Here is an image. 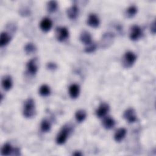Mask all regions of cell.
I'll use <instances>...</instances> for the list:
<instances>
[{
    "label": "cell",
    "instance_id": "6da1fadb",
    "mask_svg": "<svg viewBox=\"0 0 156 156\" xmlns=\"http://www.w3.org/2000/svg\"><path fill=\"white\" fill-rule=\"evenodd\" d=\"M35 102L32 98H29L24 102L23 110V115L26 118H30L35 115Z\"/></svg>",
    "mask_w": 156,
    "mask_h": 156
},
{
    "label": "cell",
    "instance_id": "7a4b0ae2",
    "mask_svg": "<svg viewBox=\"0 0 156 156\" xmlns=\"http://www.w3.org/2000/svg\"><path fill=\"white\" fill-rule=\"evenodd\" d=\"M70 128L68 126H64L59 132L58 134L56 137V143L58 144H64L70 133Z\"/></svg>",
    "mask_w": 156,
    "mask_h": 156
},
{
    "label": "cell",
    "instance_id": "3957f363",
    "mask_svg": "<svg viewBox=\"0 0 156 156\" xmlns=\"http://www.w3.org/2000/svg\"><path fill=\"white\" fill-rule=\"evenodd\" d=\"M136 60V55L132 51H127L123 57V65L125 68L131 67Z\"/></svg>",
    "mask_w": 156,
    "mask_h": 156
},
{
    "label": "cell",
    "instance_id": "277c9868",
    "mask_svg": "<svg viewBox=\"0 0 156 156\" xmlns=\"http://www.w3.org/2000/svg\"><path fill=\"white\" fill-rule=\"evenodd\" d=\"M69 37V31L65 27H59L56 29L55 37L60 42L66 40Z\"/></svg>",
    "mask_w": 156,
    "mask_h": 156
},
{
    "label": "cell",
    "instance_id": "5b68a950",
    "mask_svg": "<svg viewBox=\"0 0 156 156\" xmlns=\"http://www.w3.org/2000/svg\"><path fill=\"white\" fill-rule=\"evenodd\" d=\"M114 39V35L111 32L105 33L101 41V46L103 48H107L110 46Z\"/></svg>",
    "mask_w": 156,
    "mask_h": 156
},
{
    "label": "cell",
    "instance_id": "8992f818",
    "mask_svg": "<svg viewBox=\"0 0 156 156\" xmlns=\"http://www.w3.org/2000/svg\"><path fill=\"white\" fill-rule=\"evenodd\" d=\"M142 35V30L141 28L136 25L133 26L130 29L129 37L131 40L136 41L138 40Z\"/></svg>",
    "mask_w": 156,
    "mask_h": 156
},
{
    "label": "cell",
    "instance_id": "52a82bcc",
    "mask_svg": "<svg viewBox=\"0 0 156 156\" xmlns=\"http://www.w3.org/2000/svg\"><path fill=\"white\" fill-rule=\"evenodd\" d=\"M124 118L130 123H133L136 121V116L135 112L133 108L127 109L123 114Z\"/></svg>",
    "mask_w": 156,
    "mask_h": 156
},
{
    "label": "cell",
    "instance_id": "ba28073f",
    "mask_svg": "<svg viewBox=\"0 0 156 156\" xmlns=\"http://www.w3.org/2000/svg\"><path fill=\"white\" fill-rule=\"evenodd\" d=\"M37 58H34L30 60L27 63V69L28 73L31 75H35L38 71V66L37 65Z\"/></svg>",
    "mask_w": 156,
    "mask_h": 156
},
{
    "label": "cell",
    "instance_id": "9c48e42d",
    "mask_svg": "<svg viewBox=\"0 0 156 156\" xmlns=\"http://www.w3.org/2000/svg\"><path fill=\"white\" fill-rule=\"evenodd\" d=\"M109 106L106 103H102L99 106L98 108L96 111V114L97 117L101 118L104 117L108 112Z\"/></svg>",
    "mask_w": 156,
    "mask_h": 156
},
{
    "label": "cell",
    "instance_id": "30bf717a",
    "mask_svg": "<svg viewBox=\"0 0 156 156\" xmlns=\"http://www.w3.org/2000/svg\"><path fill=\"white\" fill-rule=\"evenodd\" d=\"M87 24L92 27H98L100 24V21L98 16L94 13L90 14L87 20Z\"/></svg>",
    "mask_w": 156,
    "mask_h": 156
},
{
    "label": "cell",
    "instance_id": "8fae6325",
    "mask_svg": "<svg viewBox=\"0 0 156 156\" xmlns=\"http://www.w3.org/2000/svg\"><path fill=\"white\" fill-rule=\"evenodd\" d=\"M52 23L51 20L48 18H43L40 23V29L43 32H45L49 31L52 27Z\"/></svg>",
    "mask_w": 156,
    "mask_h": 156
},
{
    "label": "cell",
    "instance_id": "7c38bea8",
    "mask_svg": "<svg viewBox=\"0 0 156 156\" xmlns=\"http://www.w3.org/2000/svg\"><path fill=\"white\" fill-rule=\"evenodd\" d=\"M66 14L68 17L71 20H74L77 18L79 14V9L76 5H72L66 10Z\"/></svg>",
    "mask_w": 156,
    "mask_h": 156
},
{
    "label": "cell",
    "instance_id": "4fadbf2b",
    "mask_svg": "<svg viewBox=\"0 0 156 156\" xmlns=\"http://www.w3.org/2000/svg\"><path fill=\"white\" fill-rule=\"evenodd\" d=\"M79 38H80V40L81 41V42L87 46L89 45L90 44H91L92 43L91 34L87 31L84 30V31L82 32V33L80 35Z\"/></svg>",
    "mask_w": 156,
    "mask_h": 156
},
{
    "label": "cell",
    "instance_id": "5bb4252c",
    "mask_svg": "<svg viewBox=\"0 0 156 156\" xmlns=\"http://www.w3.org/2000/svg\"><path fill=\"white\" fill-rule=\"evenodd\" d=\"M79 93H80V88L78 85L74 83L70 85L69 88V94L70 97L72 99L77 98L79 95Z\"/></svg>",
    "mask_w": 156,
    "mask_h": 156
},
{
    "label": "cell",
    "instance_id": "9a60e30c",
    "mask_svg": "<svg viewBox=\"0 0 156 156\" xmlns=\"http://www.w3.org/2000/svg\"><path fill=\"white\" fill-rule=\"evenodd\" d=\"M127 131L124 128H119L118 129L115 133L114 139L116 142L121 141L126 136Z\"/></svg>",
    "mask_w": 156,
    "mask_h": 156
},
{
    "label": "cell",
    "instance_id": "2e32d148",
    "mask_svg": "<svg viewBox=\"0 0 156 156\" xmlns=\"http://www.w3.org/2000/svg\"><path fill=\"white\" fill-rule=\"evenodd\" d=\"M103 127L106 129H112L115 125V120L111 118L110 116H107L105 118L102 123Z\"/></svg>",
    "mask_w": 156,
    "mask_h": 156
},
{
    "label": "cell",
    "instance_id": "e0dca14e",
    "mask_svg": "<svg viewBox=\"0 0 156 156\" xmlns=\"http://www.w3.org/2000/svg\"><path fill=\"white\" fill-rule=\"evenodd\" d=\"M2 86L3 88L6 91H9L11 89L12 87V80L10 76H5L2 78Z\"/></svg>",
    "mask_w": 156,
    "mask_h": 156
},
{
    "label": "cell",
    "instance_id": "ac0fdd59",
    "mask_svg": "<svg viewBox=\"0 0 156 156\" xmlns=\"http://www.w3.org/2000/svg\"><path fill=\"white\" fill-rule=\"evenodd\" d=\"M11 37L7 32H3L1 34L0 37V46L1 47L7 45L10 41Z\"/></svg>",
    "mask_w": 156,
    "mask_h": 156
},
{
    "label": "cell",
    "instance_id": "d6986e66",
    "mask_svg": "<svg viewBox=\"0 0 156 156\" xmlns=\"http://www.w3.org/2000/svg\"><path fill=\"white\" fill-rule=\"evenodd\" d=\"M14 149L12 147V146L9 143H6L4 144L1 149V155H9L13 152Z\"/></svg>",
    "mask_w": 156,
    "mask_h": 156
},
{
    "label": "cell",
    "instance_id": "ffe728a7",
    "mask_svg": "<svg viewBox=\"0 0 156 156\" xmlns=\"http://www.w3.org/2000/svg\"><path fill=\"white\" fill-rule=\"evenodd\" d=\"M87 117V113L83 110H77L75 113V118L78 122H83Z\"/></svg>",
    "mask_w": 156,
    "mask_h": 156
},
{
    "label": "cell",
    "instance_id": "44dd1931",
    "mask_svg": "<svg viewBox=\"0 0 156 156\" xmlns=\"http://www.w3.org/2000/svg\"><path fill=\"white\" fill-rule=\"evenodd\" d=\"M39 93L41 96L46 97L50 94L51 93V90L49 87H48L47 85H42L39 89Z\"/></svg>",
    "mask_w": 156,
    "mask_h": 156
},
{
    "label": "cell",
    "instance_id": "7402d4cb",
    "mask_svg": "<svg viewBox=\"0 0 156 156\" xmlns=\"http://www.w3.org/2000/svg\"><path fill=\"white\" fill-rule=\"evenodd\" d=\"M137 13V7L135 5L129 7L126 12V15L127 18H132Z\"/></svg>",
    "mask_w": 156,
    "mask_h": 156
},
{
    "label": "cell",
    "instance_id": "603a6c76",
    "mask_svg": "<svg viewBox=\"0 0 156 156\" xmlns=\"http://www.w3.org/2000/svg\"><path fill=\"white\" fill-rule=\"evenodd\" d=\"M40 128L42 132H48L51 130V126L50 122L46 119H44L42 120L41 122V126Z\"/></svg>",
    "mask_w": 156,
    "mask_h": 156
},
{
    "label": "cell",
    "instance_id": "cb8c5ba5",
    "mask_svg": "<svg viewBox=\"0 0 156 156\" xmlns=\"http://www.w3.org/2000/svg\"><path fill=\"white\" fill-rule=\"evenodd\" d=\"M37 50L36 46L32 43H28L24 46V51L27 54H30L35 52Z\"/></svg>",
    "mask_w": 156,
    "mask_h": 156
},
{
    "label": "cell",
    "instance_id": "d4e9b609",
    "mask_svg": "<svg viewBox=\"0 0 156 156\" xmlns=\"http://www.w3.org/2000/svg\"><path fill=\"white\" fill-rule=\"evenodd\" d=\"M47 10L49 12H54L57 9V3L55 1H51L47 3Z\"/></svg>",
    "mask_w": 156,
    "mask_h": 156
},
{
    "label": "cell",
    "instance_id": "484cf974",
    "mask_svg": "<svg viewBox=\"0 0 156 156\" xmlns=\"http://www.w3.org/2000/svg\"><path fill=\"white\" fill-rule=\"evenodd\" d=\"M97 48V44L94 43H91L89 45H87V46L85 49V52L87 53H91L94 52Z\"/></svg>",
    "mask_w": 156,
    "mask_h": 156
},
{
    "label": "cell",
    "instance_id": "4316f807",
    "mask_svg": "<svg viewBox=\"0 0 156 156\" xmlns=\"http://www.w3.org/2000/svg\"><path fill=\"white\" fill-rule=\"evenodd\" d=\"M47 68L49 69H55V68H57V65L54 63L52 62H49L47 64Z\"/></svg>",
    "mask_w": 156,
    "mask_h": 156
},
{
    "label": "cell",
    "instance_id": "83f0119b",
    "mask_svg": "<svg viewBox=\"0 0 156 156\" xmlns=\"http://www.w3.org/2000/svg\"><path fill=\"white\" fill-rule=\"evenodd\" d=\"M151 31L154 34L155 33V21L153 22V23L151 26Z\"/></svg>",
    "mask_w": 156,
    "mask_h": 156
},
{
    "label": "cell",
    "instance_id": "f1b7e54d",
    "mask_svg": "<svg viewBox=\"0 0 156 156\" xmlns=\"http://www.w3.org/2000/svg\"><path fill=\"white\" fill-rule=\"evenodd\" d=\"M73 155H74L75 156H80V155H82V154L80 151H76L73 154Z\"/></svg>",
    "mask_w": 156,
    "mask_h": 156
}]
</instances>
